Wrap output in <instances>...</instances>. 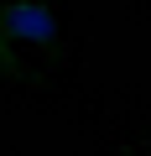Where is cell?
I'll return each instance as SVG.
<instances>
[{
  "instance_id": "6da1fadb",
  "label": "cell",
  "mask_w": 151,
  "mask_h": 156,
  "mask_svg": "<svg viewBox=\"0 0 151 156\" xmlns=\"http://www.w3.org/2000/svg\"><path fill=\"white\" fill-rule=\"evenodd\" d=\"M0 37L11 47L31 42V47H57V11L42 0H0Z\"/></svg>"
},
{
  "instance_id": "7a4b0ae2",
  "label": "cell",
  "mask_w": 151,
  "mask_h": 156,
  "mask_svg": "<svg viewBox=\"0 0 151 156\" xmlns=\"http://www.w3.org/2000/svg\"><path fill=\"white\" fill-rule=\"evenodd\" d=\"M26 73V62H21V52L5 42V37H0V78H21Z\"/></svg>"
}]
</instances>
